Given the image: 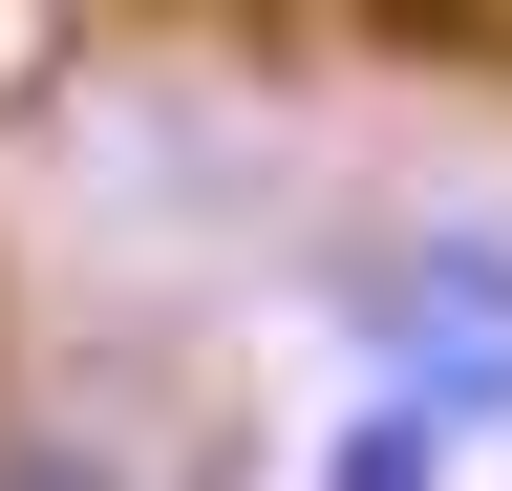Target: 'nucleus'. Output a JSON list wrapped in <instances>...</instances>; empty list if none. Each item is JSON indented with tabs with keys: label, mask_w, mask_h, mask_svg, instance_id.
I'll return each mask as SVG.
<instances>
[{
	"label": "nucleus",
	"mask_w": 512,
	"mask_h": 491,
	"mask_svg": "<svg viewBox=\"0 0 512 491\" xmlns=\"http://www.w3.org/2000/svg\"><path fill=\"white\" fill-rule=\"evenodd\" d=\"M342 342L384 406H427L448 449L512 427V235L491 214H427V235H363L342 257Z\"/></svg>",
	"instance_id": "1"
},
{
	"label": "nucleus",
	"mask_w": 512,
	"mask_h": 491,
	"mask_svg": "<svg viewBox=\"0 0 512 491\" xmlns=\"http://www.w3.org/2000/svg\"><path fill=\"white\" fill-rule=\"evenodd\" d=\"M320 491H470V449H448L427 406H384V385H363L342 427H320Z\"/></svg>",
	"instance_id": "2"
},
{
	"label": "nucleus",
	"mask_w": 512,
	"mask_h": 491,
	"mask_svg": "<svg viewBox=\"0 0 512 491\" xmlns=\"http://www.w3.org/2000/svg\"><path fill=\"white\" fill-rule=\"evenodd\" d=\"M64 65H86V22H64V0H0V107H22V86H64Z\"/></svg>",
	"instance_id": "3"
},
{
	"label": "nucleus",
	"mask_w": 512,
	"mask_h": 491,
	"mask_svg": "<svg viewBox=\"0 0 512 491\" xmlns=\"http://www.w3.org/2000/svg\"><path fill=\"white\" fill-rule=\"evenodd\" d=\"M0 491H128V470L86 449V427H0Z\"/></svg>",
	"instance_id": "4"
}]
</instances>
